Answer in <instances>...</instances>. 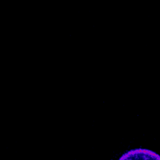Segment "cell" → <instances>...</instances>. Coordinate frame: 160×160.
I'll return each instance as SVG.
<instances>
[{
  "instance_id": "obj_1",
  "label": "cell",
  "mask_w": 160,
  "mask_h": 160,
  "mask_svg": "<svg viewBox=\"0 0 160 160\" xmlns=\"http://www.w3.org/2000/svg\"><path fill=\"white\" fill-rule=\"evenodd\" d=\"M118 160H160V155L146 148H135L123 153Z\"/></svg>"
}]
</instances>
